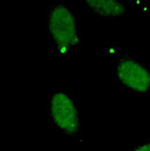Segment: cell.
<instances>
[{
	"instance_id": "cell-2",
	"label": "cell",
	"mask_w": 150,
	"mask_h": 151,
	"mask_svg": "<svg viewBox=\"0 0 150 151\" xmlns=\"http://www.w3.org/2000/svg\"><path fill=\"white\" fill-rule=\"evenodd\" d=\"M45 109L50 124L58 133L72 139L81 135L80 109L70 92L64 89L52 91L45 100Z\"/></svg>"
},
{
	"instance_id": "cell-1",
	"label": "cell",
	"mask_w": 150,
	"mask_h": 151,
	"mask_svg": "<svg viewBox=\"0 0 150 151\" xmlns=\"http://www.w3.org/2000/svg\"><path fill=\"white\" fill-rule=\"evenodd\" d=\"M44 25L52 47L58 56L70 55L81 47L79 22L70 6L62 2L49 5L45 12Z\"/></svg>"
},
{
	"instance_id": "cell-3",
	"label": "cell",
	"mask_w": 150,
	"mask_h": 151,
	"mask_svg": "<svg viewBox=\"0 0 150 151\" xmlns=\"http://www.w3.org/2000/svg\"><path fill=\"white\" fill-rule=\"evenodd\" d=\"M113 75L122 88L137 96L150 94V69L138 58L125 55L114 65Z\"/></svg>"
},
{
	"instance_id": "cell-4",
	"label": "cell",
	"mask_w": 150,
	"mask_h": 151,
	"mask_svg": "<svg viewBox=\"0 0 150 151\" xmlns=\"http://www.w3.org/2000/svg\"><path fill=\"white\" fill-rule=\"evenodd\" d=\"M83 4L93 15L101 19H117L126 16L127 6L122 0H83Z\"/></svg>"
},
{
	"instance_id": "cell-5",
	"label": "cell",
	"mask_w": 150,
	"mask_h": 151,
	"mask_svg": "<svg viewBox=\"0 0 150 151\" xmlns=\"http://www.w3.org/2000/svg\"><path fill=\"white\" fill-rule=\"evenodd\" d=\"M130 151H150V141L142 143L138 146H135Z\"/></svg>"
}]
</instances>
